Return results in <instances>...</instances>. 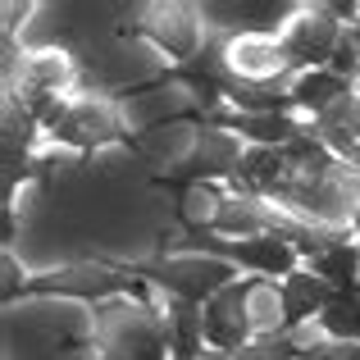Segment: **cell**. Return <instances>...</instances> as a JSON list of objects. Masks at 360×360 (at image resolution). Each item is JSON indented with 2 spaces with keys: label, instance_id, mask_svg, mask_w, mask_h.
Masks as SVG:
<instances>
[{
  "label": "cell",
  "instance_id": "22",
  "mask_svg": "<svg viewBox=\"0 0 360 360\" xmlns=\"http://www.w3.org/2000/svg\"><path fill=\"white\" fill-rule=\"evenodd\" d=\"M224 210V201H219V192H214V187H192V192H187V219L192 224H201V219H210V214H219Z\"/></svg>",
  "mask_w": 360,
  "mask_h": 360
},
{
  "label": "cell",
  "instance_id": "20",
  "mask_svg": "<svg viewBox=\"0 0 360 360\" xmlns=\"http://www.w3.org/2000/svg\"><path fill=\"white\" fill-rule=\"evenodd\" d=\"M60 82H64V64L55 55H41V60L27 64V96H51Z\"/></svg>",
  "mask_w": 360,
  "mask_h": 360
},
{
  "label": "cell",
  "instance_id": "4",
  "mask_svg": "<svg viewBox=\"0 0 360 360\" xmlns=\"http://www.w3.org/2000/svg\"><path fill=\"white\" fill-rule=\"evenodd\" d=\"M338 41H342V32H338L333 14H328V9H319V14L301 18V23L292 27L283 55H288V64H319V60H333Z\"/></svg>",
  "mask_w": 360,
  "mask_h": 360
},
{
  "label": "cell",
  "instance_id": "28",
  "mask_svg": "<svg viewBox=\"0 0 360 360\" xmlns=\"http://www.w3.org/2000/svg\"><path fill=\"white\" fill-rule=\"evenodd\" d=\"M356 224H360V210H356Z\"/></svg>",
  "mask_w": 360,
  "mask_h": 360
},
{
  "label": "cell",
  "instance_id": "1",
  "mask_svg": "<svg viewBox=\"0 0 360 360\" xmlns=\"http://www.w3.org/2000/svg\"><path fill=\"white\" fill-rule=\"evenodd\" d=\"M146 274H155L169 292H178L183 306H201V301L210 306V301L229 288L233 264L229 260H205V255H183V260L155 264V269H146Z\"/></svg>",
  "mask_w": 360,
  "mask_h": 360
},
{
  "label": "cell",
  "instance_id": "24",
  "mask_svg": "<svg viewBox=\"0 0 360 360\" xmlns=\"http://www.w3.org/2000/svg\"><path fill=\"white\" fill-rule=\"evenodd\" d=\"M356 55H360V46H352V37H342V41H338V51H333V73H338V78L356 73Z\"/></svg>",
  "mask_w": 360,
  "mask_h": 360
},
{
  "label": "cell",
  "instance_id": "21",
  "mask_svg": "<svg viewBox=\"0 0 360 360\" xmlns=\"http://www.w3.org/2000/svg\"><path fill=\"white\" fill-rule=\"evenodd\" d=\"M214 229H219V233H251V238H260V233H264V214H255L251 205H224V210L214 214Z\"/></svg>",
  "mask_w": 360,
  "mask_h": 360
},
{
  "label": "cell",
  "instance_id": "7",
  "mask_svg": "<svg viewBox=\"0 0 360 360\" xmlns=\"http://www.w3.org/2000/svg\"><path fill=\"white\" fill-rule=\"evenodd\" d=\"M328 283L319 278V274H292L288 283H283V319L288 324H306L315 310L328 306Z\"/></svg>",
  "mask_w": 360,
  "mask_h": 360
},
{
  "label": "cell",
  "instance_id": "13",
  "mask_svg": "<svg viewBox=\"0 0 360 360\" xmlns=\"http://www.w3.org/2000/svg\"><path fill=\"white\" fill-rule=\"evenodd\" d=\"M233 128H242L246 137H255L260 146H274V150L301 137V128L288 115H238V119H233Z\"/></svg>",
  "mask_w": 360,
  "mask_h": 360
},
{
  "label": "cell",
  "instance_id": "26",
  "mask_svg": "<svg viewBox=\"0 0 360 360\" xmlns=\"http://www.w3.org/2000/svg\"><path fill=\"white\" fill-rule=\"evenodd\" d=\"M356 46H360V23H356Z\"/></svg>",
  "mask_w": 360,
  "mask_h": 360
},
{
  "label": "cell",
  "instance_id": "14",
  "mask_svg": "<svg viewBox=\"0 0 360 360\" xmlns=\"http://www.w3.org/2000/svg\"><path fill=\"white\" fill-rule=\"evenodd\" d=\"M319 324H324V333L342 338V342L360 338V301H356V292H333L328 306L319 310Z\"/></svg>",
  "mask_w": 360,
  "mask_h": 360
},
{
  "label": "cell",
  "instance_id": "18",
  "mask_svg": "<svg viewBox=\"0 0 360 360\" xmlns=\"http://www.w3.org/2000/svg\"><path fill=\"white\" fill-rule=\"evenodd\" d=\"M160 352H165V342L146 319H137L132 328H123L115 338V360H160Z\"/></svg>",
  "mask_w": 360,
  "mask_h": 360
},
{
  "label": "cell",
  "instance_id": "17",
  "mask_svg": "<svg viewBox=\"0 0 360 360\" xmlns=\"http://www.w3.org/2000/svg\"><path fill=\"white\" fill-rule=\"evenodd\" d=\"M229 55H233V64H238L246 78H264V73H274V69L288 64V55H283L278 46H264V41H238Z\"/></svg>",
  "mask_w": 360,
  "mask_h": 360
},
{
  "label": "cell",
  "instance_id": "15",
  "mask_svg": "<svg viewBox=\"0 0 360 360\" xmlns=\"http://www.w3.org/2000/svg\"><path fill=\"white\" fill-rule=\"evenodd\" d=\"M201 338H205V315H196V306H174V338H169L174 360H196Z\"/></svg>",
  "mask_w": 360,
  "mask_h": 360
},
{
  "label": "cell",
  "instance_id": "23",
  "mask_svg": "<svg viewBox=\"0 0 360 360\" xmlns=\"http://www.w3.org/2000/svg\"><path fill=\"white\" fill-rule=\"evenodd\" d=\"M301 356H310V360H360V347H356V342H338V347H306Z\"/></svg>",
  "mask_w": 360,
  "mask_h": 360
},
{
  "label": "cell",
  "instance_id": "25",
  "mask_svg": "<svg viewBox=\"0 0 360 360\" xmlns=\"http://www.w3.org/2000/svg\"><path fill=\"white\" fill-rule=\"evenodd\" d=\"M251 310H255V319L260 324H274V292H264V288H251Z\"/></svg>",
  "mask_w": 360,
  "mask_h": 360
},
{
  "label": "cell",
  "instance_id": "16",
  "mask_svg": "<svg viewBox=\"0 0 360 360\" xmlns=\"http://www.w3.org/2000/svg\"><path fill=\"white\" fill-rule=\"evenodd\" d=\"M319 132H324L333 146L352 150V141H360V101L347 96V101H338L328 115H319Z\"/></svg>",
  "mask_w": 360,
  "mask_h": 360
},
{
  "label": "cell",
  "instance_id": "19",
  "mask_svg": "<svg viewBox=\"0 0 360 360\" xmlns=\"http://www.w3.org/2000/svg\"><path fill=\"white\" fill-rule=\"evenodd\" d=\"M205 14H210V18H238V27L260 32V27L278 23V18L288 14V5H210Z\"/></svg>",
  "mask_w": 360,
  "mask_h": 360
},
{
  "label": "cell",
  "instance_id": "10",
  "mask_svg": "<svg viewBox=\"0 0 360 360\" xmlns=\"http://www.w3.org/2000/svg\"><path fill=\"white\" fill-rule=\"evenodd\" d=\"M288 174H292V165H288V155L283 150H274V146H255V150H246L242 155V165H238V178L246 187H274L278 192L283 183H288Z\"/></svg>",
  "mask_w": 360,
  "mask_h": 360
},
{
  "label": "cell",
  "instance_id": "8",
  "mask_svg": "<svg viewBox=\"0 0 360 360\" xmlns=\"http://www.w3.org/2000/svg\"><path fill=\"white\" fill-rule=\"evenodd\" d=\"M55 137L73 141V146H96V141H110V137H115V115L101 110V105H78V110H69V115L60 119Z\"/></svg>",
  "mask_w": 360,
  "mask_h": 360
},
{
  "label": "cell",
  "instance_id": "27",
  "mask_svg": "<svg viewBox=\"0 0 360 360\" xmlns=\"http://www.w3.org/2000/svg\"><path fill=\"white\" fill-rule=\"evenodd\" d=\"M356 301H360V283H356Z\"/></svg>",
  "mask_w": 360,
  "mask_h": 360
},
{
  "label": "cell",
  "instance_id": "9",
  "mask_svg": "<svg viewBox=\"0 0 360 360\" xmlns=\"http://www.w3.org/2000/svg\"><path fill=\"white\" fill-rule=\"evenodd\" d=\"M338 101H347V78H338L333 69H315L292 87V105H306L315 115H328Z\"/></svg>",
  "mask_w": 360,
  "mask_h": 360
},
{
  "label": "cell",
  "instance_id": "2",
  "mask_svg": "<svg viewBox=\"0 0 360 360\" xmlns=\"http://www.w3.org/2000/svg\"><path fill=\"white\" fill-rule=\"evenodd\" d=\"M246 301H251V288H224L219 297L205 306V338H210L214 347H224V352H246V333H251V310H246Z\"/></svg>",
  "mask_w": 360,
  "mask_h": 360
},
{
  "label": "cell",
  "instance_id": "6",
  "mask_svg": "<svg viewBox=\"0 0 360 360\" xmlns=\"http://www.w3.org/2000/svg\"><path fill=\"white\" fill-rule=\"evenodd\" d=\"M242 155H238V141L229 132H205L196 141V150L183 160V174L192 178H219V174H238Z\"/></svg>",
  "mask_w": 360,
  "mask_h": 360
},
{
  "label": "cell",
  "instance_id": "3",
  "mask_svg": "<svg viewBox=\"0 0 360 360\" xmlns=\"http://www.w3.org/2000/svg\"><path fill=\"white\" fill-rule=\"evenodd\" d=\"M278 192L288 196L297 210L319 214V219H338V214L352 210V196H347V187L338 183L333 174H301V178H288Z\"/></svg>",
  "mask_w": 360,
  "mask_h": 360
},
{
  "label": "cell",
  "instance_id": "11",
  "mask_svg": "<svg viewBox=\"0 0 360 360\" xmlns=\"http://www.w3.org/2000/svg\"><path fill=\"white\" fill-rule=\"evenodd\" d=\"M150 32L160 37V46H165L169 55H192L196 51V23H192L187 9H155Z\"/></svg>",
  "mask_w": 360,
  "mask_h": 360
},
{
  "label": "cell",
  "instance_id": "12",
  "mask_svg": "<svg viewBox=\"0 0 360 360\" xmlns=\"http://www.w3.org/2000/svg\"><path fill=\"white\" fill-rule=\"evenodd\" d=\"M315 274L324 283H333L338 292H356V274H360V251L352 242H333L324 255L315 260Z\"/></svg>",
  "mask_w": 360,
  "mask_h": 360
},
{
  "label": "cell",
  "instance_id": "5",
  "mask_svg": "<svg viewBox=\"0 0 360 360\" xmlns=\"http://www.w3.org/2000/svg\"><path fill=\"white\" fill-rule=\"evenodd\" d=\"M224 255H233V260H242V264H251V269H260V274H288L292 269V246L283 233H260V238H242V242H214Z\"/></svg>",
  "mask_w": 360,
  "mask_h": 360
}]
</instances>
